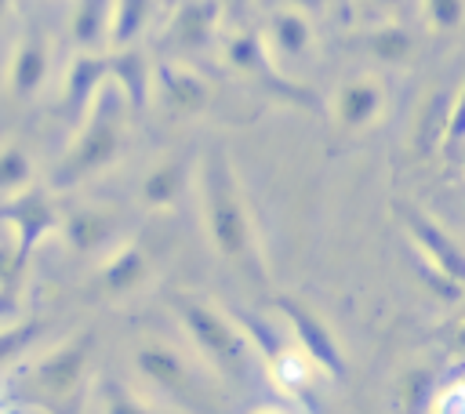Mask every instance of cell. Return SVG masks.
Segmentation results:
<instances>
[{
	"mask_svg": "<svg viewBox=\"0 0 465 414\" xmlns=\"http://www.w3.org/2000/svg\"><path fill=\"white\" fill-rule=\"evenodd\" d=\"M109 15H113V0H80L73 15V36L84 47H94L109 33Z\"/></svg>",
	"mask_w": 465,
	"mask_h": 414,
	"instance_id": "cell-9",
	"label": "cell"
},
{
	"mask_svg": "<svg viewBox=\"0 0 465 414\" xmlns=\"http://www.w3.org/2000/svg\"><path fill=\"white\" fill-rule=\"evenodd\" d=\"M374 4H400V0H374Z\"/></svg>",
	"mask_w": 465,
	"mask_h": 414,
	"instance_id": "cell-25",
	"label": "cell"
},
{
	"mask_svg": "<svg viewBox=\"0 0 465 414\" xmlns=\"http://www.w3.org/2000/svg\"><path fill=\"white\" fill-rule=\"evenodd\" d=\"M149 15V0H113V15H109V36L113 44H127L138 36V29L145 25Z\"/></svg>",
	"mask_w": 465,
	"mask_h": 414,
	"instance_id": "cell-10",
	"label": "cell"
},
{
	"mask_svg": "<svg viewBox=\"0 0 465 414\" xmlns=\"http://www.w3.org/2000/svg\"><path fill=\"white\" fill-rule=\"evenodd\" d=\"M44 73H47V44L33 33L18 44L15 51V62H11V84L18 94H33L40 84H44Z\"/></svg>",
	"mask_w": 465,
	"mask_h": 414,
	"instance_id": "cell-5",
	"label": "cell"
},
{
	"mask_svg": "<svg viewBox=\"0 0 465 414\" xmlns=\"http://www.w3.org/2000/svg\"><path fill=\"white\" fill-rule=\"evenodd\" d=\"M182 316H185V327H189V334L196 338V345H200L218 367L243 370V363H247L243 341H240V334H236L218 312H211L207 305H182Z\"/></svg>",
	"mask_w": 465,
	"mask_h": 414,
	"instance_id": "cell-3",
	"label": "cell"
},
{
	"mask_svg": "<svg viewBox=\"0 0 465 414\" xmlns=\"http://www.w3.org/2000/svg\"><path fill=\"white\" fill-rule=\"evenodd\" d=\"M29 178V156L22 149H4L0 153V189L22 185Z\"/></svg>",
	"mask_w": 465,
	"mask_h": 414,
	"instance_id": "cell-17",
	"label": "cell"
},
{
	"mask_svg": "<svg viewBox=\"0 0 465 414\" xmlns=\"http://www.w3.org/2000/svg\"><path fill=\"white\" fill-rule=\"evenodd\" d=\"M258 414H283V410H272V407H269V410H258Z\"/></svg>",
	"mask_w": 465,
	"mask_h": 414,
	"instance_id": "cell-24",
	"label": "cell"
},
{
	"mask_svg": "<svg viewBox=\"0 0 465 414\" xmlns=\"http://www.w3.org/2000/svg\"><path fill=\"white\" fill-rule=\"evenodd\" d=\"M211 25H214V4L211 0H185L174 15L171 36L182 47H200L211 36Z\"/></svg>",
	"mask_w": 465,
	"mask_h": 414,
	"instance_id": "cell-7",
	"label": "cell"
},
{
	"mask_svg": "<svg viewBox=\"0 0 465 414\" xmlns=\"http://www.w3.org/2000/svg\"><path fill=\"white\" fill-rule=\"evenodd\" d=\"M113 73H116V91L127 94L138 105L142 94H145V58L138 51H124L113 62Z\"/></svg>",
	"mask_w": 465,
	"mask_h": 414,
	"instance_id": "cell-13",
	"label": "cell"
},
{
	"mask_svg": "<svg viewBox=\"0 0 465 414\" xmlns=\"http://www.w3.org/2000/svg\"><path fill=\"white\" fill-rule=\"evenodd\" d=\"M160 87L167 94V102L182 113H196L207 105V87L196 73H185V69H174V65H163L160 69Z\"/></svg>",
	"mask_w": 465,
	"mask_h": 414,
	"instance_id": "cell-8",
	"label": "cell"
},
{
	"mask_svg": "<svg viewBox=\"0 0 465 414\" xmlns=\"http://www.w3.org/2000/svg\"><path fill=\"white\" fill-rule=\"evenodd\" d=\"M29 338V327H22V330H7V334H0V360H7V356H15L18 352V345Z\"/></svg>",
	"mask_w": 465,
	"mask_h": 414,
	"instance_id": "cell-22",
	"label": "cell"
},
{
	"mask_svg": "<svg viewBox=\"0 0 465 414\" xmlns=\"http://www.w3.org/2000/svg\"><path fill=\"white\" fill-rule=\"evenodd\" d=\"M91 120L84 127V134L76 138V145L69 149L62 171H58V182H76L98 167H105L116 149H120V91L113 84H102L98 94L91 98Z\"/></svg>",
	"mask_w": 465,
	"mask_h": 414,
	"instance_id": "cell-2",
	"label": "cell"
},
{
	"mask_svg": "<svg viewBox=\"0 0 465 414\" xmlns=\"http://www.w3.org/2000/svg\"><path fill=\"white\" fill-rule=\"evenodd\" d=\"M98 236H102V225H98L94 218H76V222H73V240H76V247H91V243H98Z\"/></svg>",
	"mask_w": 465,
	"mask_h": 414,
	"instance_id": "cell-20",
	"label": "cell"
},
{
	"mask_svg": "<svg viewBox=\"0 0 465 414\" xmlns=\"http://www.w3.org/2000/svg\"><path fill=\"white\" fill-rule=\"evenodd\" d=\"M102 73H105V62H98L94 54H84V58L73 65V73H69V102H73V105H87V102L98 94Z\"/></svg>",
	"mask_w": 465,
	"mask_h": 414,
	"instance_id": "cell-12",
	"label": "cell"
},
{
	"mask_svg": "<svg viewBox=\"0 0 465 414\" xmlns=\"http://www.w3.org/2000/svg\"><path fill=\"white\" fill-rule=\"evenodd\" d=\"M309 22L302 18V15H294V11H283V15H276L272 18V40H276V47L280 51H291V54H302L305 47H309Z\"/></svg>",
	"mask_w": 465,
	"mask_h": 414,
	"instance_id": "cell-14",
	"label": "cell"
},
{
	"mask_svg": "<svg viewBox=\"0 0 465 414\" xmlns=\"http://www.w3.org/2000/svg\"><path fill=\"white\" fill-rule=\"evenodd\" d=\"M203 185H207V222H211V236H214L218 251L225 258H247L251 254V229H247L243 203L236 196L232 167H229L222 149H214L207 156Z\"/></svg>",
	"mask_w": 465,
	"mask_h": 414,
	"instance_id": "cell-1",
	"label": "cell"
},
{
	"mask_svg": "<svg viewBox=\"0 0 465 414\" xmlns=\"http://www.w3.org/2000/svg\"><path fill=\"white\" fill-rule=\"evenodd\" d=\"M182 178H185V163H182V160H178V163L171 160V163L156 167V171L149 174L145 189H142V200H145V203H153V207L171 203V200L178 196V189H182Z\"/></svg>",
	"mask_w": 465,
	"mask_h": 414,
	"instance_id": "cell-11",
	"label": "cell"
},
{
	"mask_svg": "<svg viewBox=\"0 0 465 414\" xmlns=\"http://www.w3.org/2000/svg\"><path fill=\"white\" fill-rule=\"evenodd\" d=\"M142 276V254L138 251H124L116 261H113V269H109V287H127V283H134Z\"/></svg>",
	"mask_w": 465,
	"mask_h": 414,
	"instance_id": "cell-18",
	"label": "cell"
},
{
	"mask_svg": "<svg viewBox=\"0 0 465 414\" xmlns=\"http://www.w3.org/2000/svg\"><path fill=\"white\" fill-rule=\"evenodd\" d=\"M378 109H381V87H378L374 80H352V84L341 91V98H338V116H341V123H349V127L371 123V120L378 116Z\"/></svg>",
	"mask_w": 465,
	"mask_h": 414,
	"instance_id": "cell-6",
	"label": "cell"
},
{
	"mask_svg": "<svg viewBox=\"0 0 465 414\" xmlns=\"http://www.w3.org/2000/svg\"><path fill=\"white\" fill-rule=\"evenodd\" d=\"M84 341H76V345H69L65 352H58L44 370H40V378H44V385H51V389H69V381L80 374V363H84Z\"/></svg>",
	"mask_w": 465,
	"mask_h": 414,
	"instance_id": "cell-16",
	"label": "cell"
},
{
	"mask_svg": "<svg viewBox=\"0 0 465 414\" xmlns=\"http://www.w3.org/2000/svg\"><path fill=\"white\" fill-rule=\"evenodd\" d=\"M429 18L436 29H454L461 22V0H429Z\"/></svg>",
	"mask_w": 465,
	"mask_h": 414,
	"instance_id": "cell-19",
	"label": "cell"
},
{
	"mask_svg": "<svg viewBox=\"0 0 465 414\" xmlns=\"http://www.w3.org/2000/svg\"><path fill=\"white\" fill-rule=\"evenodd\" d=\"M414 40L403 25H381L371 33V54H378L381 62H407Z\"/></svg>",
	"mask_w": 465,
	"mask_h": 414,
	"instance_id": "cell-15",
	"label": "cell"
},
{
	"mask_svg": "<svg viewBox=\"0 0 465 414\" xmlns=\"http://www.w3.org/2000/svg\"><path fill=\"white\" fill-rule=\"evenodd\" d=\"M280 309L287 312V320H291V327H294V334H298V341H302V352H305L312 363H320L323 370L341 374V356H338V345H334V338L327 334V327H323L316 316H309L298 301H280Z\"/></svg>",
	"mask_w": 465,
	"mask_h": 414,
	"instance_id": "cell-4",
	"label": "cell"
},
{
	"mask_svg": "<svg viewBox=\"0 0 465 414\" xmlns=\"http://www.w3.org/2000/svg\"><path fill=\"white\" fill-rule=\"evenodd\" d=\"M436 414H461V385L450 381L440 396H436Z\"/></svg>",
	"mask_w": 465,
	"mask_h": 414,
	"instance_id": "cell-21",
	"label": "cell"
},
{
	"mask_svg": "<svg viewBox=\"0 0 465 414\" xmlns=\"http://www.w3.org/2000/svg\"><path fill=\"white\" fill-rule=\"evenodd\" d=\"M4 15H7V0H0V22H4Z\"/></svg>",
	"mask_w": 465,
	"mask_h": 414,
	"instance_id": "cell-23",
	"label": "cell"
}]
</instances>
